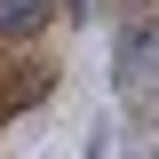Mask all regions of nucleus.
Returning a JSON list of instances; mask_svg holds the SVG:
<instances>
[{
	"label": "nucleus",
	"mask_w": 159,
	"mask_h": 159,
	"mask_svg": "<svg viewBox=\"0 0 159 159\" xmlns=\"http://www.w3.org/2000/svg\"><path fill=\"white\" fill-rule=\"evenodd\" d=\"M151 64H159V16H135L127 32H119V80L135 88V80L151 72Z\"/></svg>",
	"instance_id": "f257e3e1"
},
{
	"label": "nucleus",
	"mask_w": 159,
	"mask_h": 159,
	"mask_svg": "<svg viewBox=\"0 0 159 159\" xmlns=\"http://www.w3.org/2000/svg\"><path fill=\"white\" fill-rule=\"evenodd\" d=\"M56 16V0H0V40H32Z\"/></svg>",
	"instance_id": "f03ea898"
},
{
	"label": "nucleus",
	"mask_w": 159,
	"mask_h": 159,
	"mask_svg": "<svg viewBox=\"0 0 159 159\" xmlns=\"http://www.w3.org/2000/svg\"><path fill=\"white\" fill-rule=\"evenodd\" d=\"M48 88H56V72H48V64H32V72H16V80H8V111H24V103H40Z\"/></svg>",
	"instance_id": "7ed1b4c3"
},
{
	"label": "nucleus",
	"mask_w": 159,
	"mask_h": 159,
	"mask_svg": "<svg viewBox=\"0 0 159 159\" xmlns=\"http://www.w3.org/2000/svg\"><path fill=\"white\" fill-rule=\"evenodd\" d=\"M88 159H111V135H103V127L88 135Z\"/></svg>",
	"instance_id": "20e7f679"
},
{
	"label": "nucleus",
	"mask_w": 159,
	"mask_h": 159,
	"mask_svg": "<svg viewBox=\"0 0 159 159\" xmlns=\"http://www.w3.org/2000/svg\"><path fill=\"white\" fill-rule=\"evenodd\" d=\"M64 8H72V16H88V0H64Z\"/></svg>",
	"instance_id": "39448f33"
}]
</instances>
